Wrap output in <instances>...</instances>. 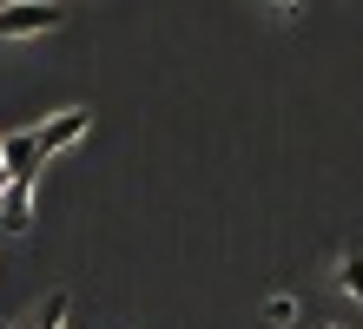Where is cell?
<instances>
[{
	"label": "cell",
	"instance_id": "cell-2",
	"mask_svg": "<svg viewBox=\"0 0 363 329\" xmlns=\"http://www.w3.org/2000/svg\"><path fill=\"white\" fill-rule=\"evenodd\" d=\"M67 7L60 0H7L0 7V40H33V33H53Z\"/></svg>",
	"mask_w": 363,
	"mask_h": 329
},
{
	"label": "cell",
	"instance_id": "cell-6",
	"mask_svg": "<svg viewBox=\"0 0 363 329\" xmlns=\"http://www.w3.org/2000/svg\"><path fill=\"white\" fill-rule=\"evenodd\" d=\"M264 316H271V323H291V316H297V303H291V296H271V303H264Z\"/></svg>",
	"mask_w": 363,
	"mask_h": 329
},
{
	"label": "cell",
	"instance_id": "cell-8",
	"mask_svg": "<svg viewBox=\"0 0 363 329\" xmlns=\"http://www.w3.org/2000/svg\"><path fill=\"white\" fill-rule=\"evenodd\" d=\"M0 185H7V158H0Z\"/></svg>",
	"mask_w": 363,
	"mask_h": 329
},
{
	"label": "cell",
	"instance_id": "cell-1",
	"mask_svg": "<svg viewBox=\"0 0 363 329\" xmlns=\"http://www.w3.org/2000/svg\"><path fill=\"white\" fill-rule=\"evenodd\" d=\"M86 132H93V112H86V105H67V112H53L40 132H27V139H33V158L47 165V158H60V151H73Z\"/></svg>",
	"mask_w": 363,
	"mask_h": 329
},
{
	"label": "cell",
	"instance_id": "cell-7",
	"mask_svg": "<svg viewBox=\"0 0 363 329\" xmlns=\"http://www.w3.org/2000/svg\"><path fill=\"white\" fill-rule=\"evenodd\" d=\"M271 7H277V13H297V7H304V0H271Z\"/></svg>",
	"mask_w": 363,
	"mask_h": 329
},
{
	"label": "cell",
	"instance_id": "cell-4",
	"mask_svg": "<svg viewBox=\"0 0 363 329\" xmlns=\"http://www.w3.org/2000/svg\"><path fill=\"white\" fill-rule=\"evenodd\" d=\"M337 290H344V296L357 303V310H363V244L337 257Z\"/></svg>",
	"mask_w": 363,
	"mask_h": 329
},
{
	"label": "cell",
	"instance_id": "cell-9",
	"mask_svg": "<svg viewBox=\"0 0 363 329\" xmlns=\"http://www.w3.org/2000/svg\"><path fill=\"white\" fill-rule=\"evenodd\" d=\"M324 329H330V323H324Z\"/></svg>",
	"mask_w": 363,
	"mask_h": 329
},
{
	"label": "cell",
	"instance_id": "cell-5",
	"mask_svg": "<svg viewBox=\"0 0 363 329\" xmlns=\"http://www.w3.org/2000/svg\"><path fill=\"white\" fill-rule=\"evenodd\" d=\"M67 316H73V296H67V290H53V296L33 310V323H27V329H67Z\"/></svg>",
	"mask_w": 363,
	"mask_h": 329
},
{
	"label": "cell",
	"instance_id": "cell-3",
	"mask_svg": "<svg viewBox=\"0 0 363 329\" xmlns=\"http://www.w3.org/2000/svg\"><path fill=\"white\" fill-rule=\"evenodd\" d=\"M0 217H7V231L33 224V178H7L0 185Z\"/></svg>",
	"mask_w": 363,
	"mask_h": 329
}]
</instances>
